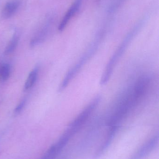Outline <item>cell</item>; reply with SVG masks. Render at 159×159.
Instances as JSON below:
<instances>
[{
    "mask_svg": "<svg viewBox=\"0 0 159 159\" xmlns=\"http://www.w3.org/2000/svg\"><path fill=\"white\" fill-rule=\"evenodd\" d=\"M100 97L93 99L79 115L69 124L64 132L71 138L74 136L82 129L93 113L100 102Z\"/></svg>",
    "mask_w": 159,
    "mask_h": 159,
    "instance_id": "cell-1",
    "label": "cell"
},
{
    "mask_svg": "<svg viewBox=\"0 0 159 159\" xmlns=\"http://www.w3.org/2000/svg\"><path fill=\"white\" fill-rule=\"evenodd\" d=\"M137 29V28L134 29L130 33H129V34L127 35V37L125 38V40L123 41L122 43L121 44L118 49L116 51L115 53L114 54L111 59L110 60L108 65H107L104 74L102 77L101 81V84H105L110 78V75L112 74V72L114 70V67L115 66L118 61L119 60L121 55L124 53L125 49L128 47V45L132 39L133 37L134 36V34L136 33Z\"/></svg>",
    "mask_w": 159,
    "mask_h": 159,
    "instance_id": "cell-2",
    "label": "cell"
},
{
    "mask_svg": "<svg viewBox=\"0 0 159 159\" xmlns=\"http://www.w3.org/2000/svg\"><path fill=\"white\" fill-rule=\"evenodd\" d=\"M71 138L63 133L40 159H56L68 144Z\"/></svg>",
    "mask_w": 159,
    "mask_h": 159,
    "instance_id": "cell-3",
    "label": "cell"
},
{
    "mask_svg": "<svg viewBox=\"0 0 159 159\" xmlns=\"http://www.w3.org/2000/svg\"><path fill=\"white\" fill-rule=\"evenodd\" d=\"M82 1V0H76L74 2L70 7L60 23L58 28L59 31H62L64 30L72 18L79 10Z\"/></svg>",
    "mask_w": 159,
    "mask_h": 159,
    "instance_id": "cell-4",
    "label": "cell"
},
{
    "mask_svg": "<svg viewBox=\"0 0 159 159\" xmlns=\"http://www.w3.org/2000/svg\"><path fill=\"white\" fill-rule=\"evenodd\" d=\"M158 136H155L149 139L140 149L133 159H141L151 153L158 143Z\"/></svg>",
    "mask_w": 159,
    "mask_h": 159,
    "instance_id": "cell-5",
    "label": "cell"
},
{
    "mask_svg": "<svg viewBox=\"0 0 159 159\" xmlns=\"http://www.w3.org/2000/svg\"><path fill=\"white\" fill-rule=\"evenodd\" d=\"M46 20L37 33L31 41L30 45L32 46H34L39 43H41L46 37L50 28V25L52 23V19L51 18L48 17Z\"/></svg>",
    "mask_w": 159,
    "mask_h": 159,
    "instance_id": "cell-6",
    "label": "cell"
},
{
    "mask_svg": "<svg viewBox=\"0 0 159 159\" xmlns=\"http://www.w3.org/2000/svg\"><path fill=\"white\" fill-rule=\"evenodd\" d=\"M20 2L18 0H12L6 3L2 12V16L5 19L10 18L17 11L20 6Z\"/></svg>",
    "mask_w": 159,
    "mask_h": 159,
    "instance_id": "cell-7",
    "label": "cell"
},
{
    "mask_svg": "<svg viewBox=\"0 0 159 159\" xmlns=\"http://www.w3.org/2000/svg\"><path fill=\"white\" fill-rule=\"evenodd\" d=\"M37 69H38L37 68H35L29 74L24 85V89L25 90L30 89L35 83L37 78V71H38Z\"/></svg>",
    "mask_w": 159,
    "mask_h": 159,
    "instance_id": "cell-8",
    "label": "cell"
},
{
    "mask_svg": "<svg viewBox=\"0 0 159 159\" xmlns=\"http://www.w3.org/2000/svg\"><path fill=\"white\" fill-rule=\"evenodd\" d=\"M19 42V36L16 33L13 35L12 39L8 43L7 46L5 49L4 53L5 55H8L12 53L15 50V48L17 46Z\"/></svg>",
    "mask_w": 159,
    "mask_h": 159,
    "instance_id": "cell-9",
    "label": "cell"
},
{
    "mask_svg": "<svg viewBox=\"0 0 159 159\" xmlns=\"http://www.w3.org/2000/svg\"><path fill=\"white\" fill-rule=\"evenodd\" d=\"M10 65L7 63L0 65V81H4L8 79L10 75Z\"/></svg>",
    "mask_w": 159,
    "mask_h": 159,
    "instance_id": "cell-10",
    "label": "cell"
},
{
    "mask_svg": "<svg viewBox=\"0 0 159 159\" xmlns=\"http://www.w3.org/2000/svg\"><path fill=\"white\" fill-rule=\"evenodd\" d=\"M26 101L25 99L22 100L14 110V114L15 116L18 115L21 113L26 104Z\"/></svg>",
    "mask_w": 159,
    "mask_h": 159,
    "instance_id": "cell-11",
    "label": "cell"
}]
</instances>
